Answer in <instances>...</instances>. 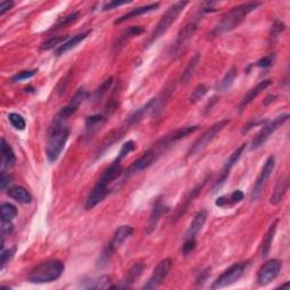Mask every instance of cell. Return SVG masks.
Listing matches in <instances>:
<instances>
[{
    "mask_svg": "<svg viewBox=\"0 0 290 290\" xmlns=\"http://www.w3.org/2000/svg\"><path fill=\"white\" fill-rule=\"evenodd\" d=\"M197 130L198 126L182 127L167 134V135H164L163 137H161L151 148L148 149L147 151L143 153L141 158H138L135 162L131 165L128 171H130L131 174H134L149 168L150 165H152L155 161L161 157V155H163L167 152L176 142L180 141L181 138H185L186 136H189L190 134L196 132Z\"/></svg>",
    "mask_w": 290,
    "mask_h": 290,
    "instance_id": "1",
    "label": "cell"
},
{
    "mask_svg": "<svg viewBox=\"0 0 290 290\" xmlns=\"http://www.w3.org/2000/svg\"><path fill=\"white\" fill-rule=\"evenodd\" d=\"M65 121L66 120L56 117L50 126L46 149V154L49 162H55L59 158L68 141L69 127L66 125Z\"/></svg>",
    "mask_w": 290,
    "mask_h": 290,
    "instance_id": "2",
    "label": "cell"
},
{
    "mask_svg": "<svg viewBox=\"0 0 290 290\" xmlns=\"http://www.w3.org/2000/svg\"><path fill=\"white\" fill-rule=\"evenodd\" d=\"M261 6V3L257 2H252V3H245L238 5L234 8L229 10L228 13H225L222 18L220 19V22L217 24L216 28L213 30V33L216 35L228 33V32L237 29L238 26L244 22L247 15L251 14L253 10H255L257 7Z\"/></svg>",
    "mask_w": 290,
    "mask_h": 290,
    "instance_id": "3",
    "label": "cell"
},
{
    "mask_svg": "<svg viewBox=\"0 0 290 290\" xmlns=\"http://www.w3.org/2000/svg\"><path fill=\"white\" fill-rule=\"evenodd\" d=\"M65 271V265L59 260L42 262L32 268L28 280L32 283H48L58 280Z\"/></svg>",
    "mask_w": 290,
    "mask_h": 290,
    "instance_id": "4",
    "label": "cell"
},
{
    "mask_svg": "<svg viewBox=\"0 0 290 290\" xmlns=\"http://www.w3.org/2000/svg\"><path fill=\"white\" fill-rule=\"evenodd\" d=\"M187 5H189L187 2H177L171 5V6L167 9V12H165L162 15V17L160 18L158 24L155 25L151 35L149 36V39L147 41V47L151 46L153 42L157 41L160 36H162L165 32L170 29V26L176 22L178 16L184 12V9Z\"/></svg>",
    "mask_w": 290,
    "mask_h": 290,
    "instance_id": "5",
    "label": "cell"
},
{
    "mask_svg": "<svg viewBox=\"0 0 290 290\" xmlns=\"http://www.w3.org/2000/svg\"><path fill=\"white\" fill-rule=\"evenodd\" d=\"M208 219V212L206 210H201L195 214L194 219H193L192 223L190 224L189 229H187L185 235L184 245H182V254L185 256L192 254L196 247V237L198 233L201 232L204 223H205Z\"/></svg>",
    "mask_w": 290,
    "mask_h": 290,
    "instance_id": "6",
    "label": "cell"
},
{
    "mask_svg": "<svg viewBox=\"0 0 290 290\" xmlns=\"http://www.w3.org/2000/svg\"><path fill=\"white\" fill-rule=\"evenodd\" d=\"M230 122V120H220L216 123H213V125L209 128L208 131L204 132L202 135L198 137L196 141L193 143V145L190 149L189 151V155L193 157V155H196L198 153H201L204 149H205L209 144H210L214 138H216L219 133L221 132L224 127H227L228 123Z\"/></svg>",
    "mask_w": 290,
    "mask_h": 290,
    "instance_id": "7",
    "label": "cell"
},
{
    "mask_svg": "<svg viewBox=\"0 0 290 290\" xmlns=\"http://www.w3.org/2000/svg\"><path fill=\"white\" fill-rule=\"evenodd\" d=\"M247 266H248V262H239L229 266L227 270L223 271L217 280L212 283L211 288L221 289L232 286V284H234L236 281H238L240 277L244 275Z\"/></svg>",
    "mask_w": 290,
    "mask_h": 290,
    "instance_id": "8",
    "label": "cell"
},
{
    "mask_svg": "<svg viewBox=\"0 0 290 290\" xmlns=\"http://www.w3.org/2000/svg\"><path fill=\"white\" fill-rule=\"evenodd\" d=\"M198 24H200V17H195L179 31L178 35H177L176 42L174 44V46L171 47V56L174 57L179 56L180 53L185 50V48L190 44V41L196 33V31L198 29Z\"/></svg>",
    "mask_w": 290,
    "mask_h": 290,
    "instance_id": "9",
    "label": "cell"
},
{
    "mask_svg": "<svg viewBox=\"0 0 290 290\" xmlns=\"http://www.w3.org/2000/svg\"><path fill=\"white\" fill-rule=\"evenodd\" d=\"M289 119V115L284 114L277 117L276 119H273L268 122H265L264 126L261 128V131L256 134L253 141H252V150H256L261 148L262 145H264L265 142L268 139L273 133H275L279 127H281L284 122Z\"/></svg>",
    "mask_w": 290,
    "mask_h": 290,
    "instance_id": "10",
    "label": "cell"
},
{
    "mask_svg": "<svg viewBox=\"0 0 290 290\" xmlns=\"http://www.w3.org/2000/svg\"><path fill=\"white\" fill-rule=\"evenodd\" d=\"M282 262L280 260L273 259L265 262L257 272V283L260 286H267L272 281L276 280L281 271Z\"/></svg>",
    "mask_w": 290,
    "mask_h": 290,
    "instance_id": "11",
    "label": "cell"
},
{
    "mask_svg": "<svg viewBox=\"0 0 290 290\" xmlns=\"http://www.w3.org/2000/svg\"><path fill=\"white\" fill-rule=\"evenodd\" d=\"M171 266H173V260L171 259H164L163 261H161L153 270L152 276L149 278L147 283L143 286V289L153 290L160 287V284L164 281V279L169 275Z\"/></svg>",
    "mask_w": 290,
    "mask_h": 290,
    "instance_id": "12",
    "label": "cell"
},
{
    "mask_svg": "<svg viewBox=\"0 0 290 290\" xmlns=\"http://www.w3.org/2000/svg\"><path fill=\"white\" fill-rule=\"evenodd\" d=\"M275 165H276V159L273 155H270L265 161L264 165L260 173V176L257 177V179L254 184L253 191H252V201H256L262 194V191L264 189V186L266 184V181L270 178L273 170H275Z\"/></svg>",
    "mask_w": 290,
    "mask_h": 290,
    "instance_id": "13",
    "label": "cell"
},
{
    "mask_svg": "<svg viewBox=\"0 0 290 290\" xmlns=\"http://www.w3.org/2000/svg\"><path fill=\"white\" fill-rule=\"evenodd\" d=\"M246 149V144H241L239 148H237L235 150V151L230 154V157L228 158V160L225 161V163L223 165V168L221 170V174L219 176V179L217 180L216 184L213 186V192H217L219 191L221 187L225 184V181L229 178V175H230V171L233 170V168L236 165V163L238 162V160L240 159L241 154L244 153Z\"/></svg>",
    "mask_w": 290,
    "mask_h": 290,
    "instance_id": "14",
    "label": "cell"
},
{
    "mask_svg": "<svg viewBox=\"0 0 290 290\" xmlns=\"http://www.w3.org/2000/svg\"><path fill=\"white\" fill-rule=\"evenodd\" d=\"M88 95L89 93H88V91L85 90V88H79L73 95V98L71 99V101H69V103L66 107L61 108V110L58 112L57 117H59L60 119H64V120L68 119L69 117L76 112L78 107L83 103L84 100H87Z\"/></svg>",
    "mask_w": 290,
    "mask_h": 290,
    "instance_id": "15",
    "label": "cell"
},
{
    "mask_svg": "<svg viewBox=\"0 0 290 290\" xmlns=\"http://www.w3.org/2000/svg\"><path fill=\"white\" fill-rule=\"evenodd\" d=\"M159 105H160V101L158 98L151 99L147 105H144L143 107L137 109L135 112H133V114L128 117V119L126 121V126L132 127V126L137 125V123L141 122L145 117L154 114V111L158 109Z\"/></svg>",
    "mask_w": 290,
    "mask_h": 290,
    "instance_id": "16",
    "label": "cell"
},
{
    "mask_svg": "<svg viewBox=\"0 0 290 290\" xmlns=\"http://www.w3.org/2000/svg\"><path fill=\"white\" fill-rule=\"evenodd\" d=\"M109 192L110 191L108 187L99 184V181H96L93 190L91 191L87 198V202H85V209H87V210H92L94 206H96L100 202L105 200V197L109 194Z\"/></svg>",
    "mask_w": 290,
    "mask_h": 290,
    "instance_id": "17",
    "label": "cell"
},
{
    "mask_svg": "<svg viewBox=\"0 0 290 290\" xmlns=\"http://www.w3.org/2000/svg\"><path fill=\"white\" fill-rule=\"evenodd\" d=\"M271 84H272L271 79H264V80H262V82H260L259 84H257L255 88L251 89L248 92L245 94L244 98L241 99V101H240L239 107H238L239 112H243L245 110L246 107L248 106L250 103H252V102H253L257 98V96H259L263 92V91L266 90L268 87H270Z\"/></svg>",
    "mask_w": 290,
    "mask_h": 290,
    "instance_id": "18",
    "label": "cell"
},
{
    "mask_svg": "<svg viewBox=\"0 0 290 290\" xmlns=\"http://www.w3.org/2000/svg\"><path fill=\"white\" fill-rule=\"evenodd\" d=\"M168 211H169V208L165 205V204L162 201L158 200L157 203L154 204L153 210L151 212V216H150L149 223H148V227H147V234H149V235L152 234L154 230L157 229L160 219L162 218Z\"/></svg>",
    "mask_w": 290,
    "mask_h": 290,
    "instance_id": "19",
    "label": "cell"
},
{
    "mask_svg": "<svg viewBox=\"0 0 290 290\" xmlns=\"http://www.w3.org/2000/svg\"><path fill=\"white\" fill-rule=\"evenodd\" d=\"M204 184H205V180H203L201 185H197V186L195 187V189H193L192 191H190L189 193H187V194H186L185 197H184V200H182V201L180 202L179 205L177 206V209H176L175 217H174V221H176V220H178L181 216H184L185 212H186L187 210H189V208H190V205L192 204L193 200H194V198L201 193V190L203 189Z\"/></svg>",
    "mask_w": 290,
    "mask_h": 290,
    "instance_id": "20",
    "label": "cell"
},
{
    "mask_svg": "<svg viewBox=\"0 0 290 290\" xmlns=\"http://www.w3.org/2000/svg\"><path fill=\"white\" fill-rule=\"evenodd\" d=\"M143 270H144L143 263H139V262L134 263L130 270H128L126 277L121 280V283L119 284V286H115L114 288H123V289L132 288L133 284L135 283V281L139 277H141Z\"/></svg>",
    "mask_w": 290,
    "mask_h": 290,
    "instance_id": "21",
    "label": "cell"
},
{
    "mask_svg": "<svg viewBox=\"0 0 290 290\" xmlns=\"http://www.w3.org/2000/svg\"><path fill=\"white\" fill-rule=\"evenodd\" d=\"M159 6H160L159 3H154V4L147 5V6H142V7L134 8V9L131 10V12L126 13L125 15H122V16H120L119 18L116 19V20H115V25L121 24V23H123V22H126V20H128V19L138 17V16H141V15L154 12V10H157V9L159 8Z\"/></svg>",
    "mask_w": 290,
    "mask_h": 290,
    "instance_id": "22",
    "label": "cell"
},
{
    "mask_svg": "<svg viewBox=\"0 0 290 290\" xmlns=\"http://www.w3.org/2000/svg\"><path fill=\"white\" fill-rule=\"evenodd\" d=\"M90 33H91V31H87V32H82V33H78L76 35L71 36L66 42H64L61 46H59L57 48V49L55 50V55L57 57L65 55L67 51L72 50L73 48H75L78 44H80V42H82L83 40L87 39V37L90 35Z\"/></svg>",
    "mask_w": 290,
    "mask_h": 290,
    "instance_id": "23",
    "label": "cell"
},
{
    "mask_svg": "<svg viewBox=\"0 0 290 290\" xmlns=\"http://www.w3.org/2000/svg\"><path fill=\"white\" fill-rule=\"evenodd\" d=\"M7 195L20 204H29L32 202V195L25 187L20 185H12L8 187Z\"/></svg>",
    "mask_w": 290,
    "mask_h": 290,
    "instance_id": "24",
    "label": "cell"
},
{
    "mask_svg": "<svg viewBox=\"0 0 290 290\" xmlns=\"http://www.w3.org/2000/svg\"><path fill=\"white\" fill-rule=\"evenodd\" d=\"M289 181L287 176H282L280 179L277 181V184L275 186V191H273L272 195L270 197V203L272 205H278L279 203L282 201V198L286 195V193L288 191Z\"/></svg>",
    "mask_w": 290,
    "mask_h": 290,
    "instance_id": "25",
    "label": "cell"
},
{
    "mask_svg": "<svg viewBox=\"0 0 290 290\" xmlns=\"http://www.w3.org/2000/svg\"><path fill=\"white\" fill-rule=\"evenodd\" d=\"M133 233H134V229L133 227H131V225H120V227L115 232L114 237H112V240L109 244L114 247L115 250L119 248L123 241L130 238L133 235Z\"/></svg>",
    "mask_w": 290,
    "mask_h": 290,
    "instance_id": "26",
    "label": "cell"
},
{
    "mask_svg": "<svg viewBox=\"0 0 290 290\" xmlns=\"http://www.w3.org/2000/svg\"><path fill=\"white\" fill-rule=\"evenodd\" d=\"M279 222V220L276 219L275 221H273L270 225V228L266 232L264 238L262 240V244H261V256L264 259L270 253V250H271V245H272V241L275 239V235L277 232V224Z\"/></svg>",
    "mask_w": 290,
    "mask_h": 290,
    "instance_id": "27",
    "label": "cell"
},
{
    "mask_svg": "<svg viewBox=\"0 0 290 290\" xmlns=\"http://www.w3.org/2000/svg\"><path fill=\"white\" fill-rule=\"evenodd\" d=\"M80 287L84 289H108V288H114L112 286L111 278L108 276H101L98 278L90 279V280L84 281Z\"/></svg>",
    "mask_w": 290,
    "mask_h": 290,
    "instance_id": "28",
    "label": "cell"
},
{
    "mask_svg": "<svg viewBox=\"0 0 290 290\" xmlns=\"http://www.w3.org/2000/svg\"><path fill=\"white\" fill-rule=\"evenodd\" d=\"M0 148H2V163L3 168H12L16 162V157L10 145L6 142V139L2 138V143H0Z\"/></svg>",
    "mask_w": 290,
    "mask_h": 290,
    "instance_id": "29",
    "label": "cell"
},
{
    "mask_svg": "<svg viewBox=\"0 0 290 290\" xmlns=\"http://www.w3.org/2000/svg\"><path fill=\"white\" fill-rule=\"evenodd\" d=\"M244 200V193L240 190L234 191L230 195L225 196H220L216 201V205L220 208H224L228 205H233V204H237Z\"/></svg>",
    "mask_w": 290,
    "mask_h": 290,
    "instance_id": "30",
    "label": "cell"
},
{
    "mask_svg": "<svg viewBox=\"0 0 290 290\" xmlns=\"http://www.w3.org/2000/svg\"><path fill=\"white\" fill-rule=\"evenodd\" d=\"M143 32H144V29L142 28V26H131V28H128L126 31H123V33L118 37L117 45H115V48H118V49H119V48L123 47V45H125L128 40H131L134 36L142 34Z\"/></svg>",
    "mask_w": 290,
    "mask_h": 290,
    "instance_id": "31",
    "label": "cell"
},
{
    "mask_svg": "<svg viewBox=\"0 0 290 290\" xmlns=\"http://www.w3.org/2000/svg\"><path fill=\"white\" fill-rule=\"evenodd\" d=\"M236 77H237V68L232 67L227 72V74L224 75L223 78L219 82L218 87H217L218 91H220V92H223V91L229 90L230 88H232V85L234 84V80Z\"/></svg>",
    "mask_w": 290,
    "mask_h": 290,
    "instance_id": "32",
    "label": "cell"
},
{
    "mask_svg": "<svg viewBox=\"0 0 290 290\" xmlns=\"http://www.w3.org/2000/svg\"><path fill=\"white\" fill-rule=\"evenodd\" d=\"M200 60H201V55H198V53H196V55L191 59V61L189 63V65H187L184 73H182V75H181V78H180L181 83L186 84L192 78L193 74H194L195 69L198 66V64H200Z\"/></svg>",
    "mask_w": 290,
    "mask_h": 290,
    "instance_id": "33",
    "label": "cell"
},
{
    "mask_svg": "<svg viewBox=\"0 0 290 290\" xmlns=\"http://www.w3.org/2000/svg\"><path fill=\"white\" fill-rule=\"evenodd\" d=\"M106 121V117L103 115H93L89 116L85 120V128L89 133H93L102 126V123Z\"/></svg>",
    "mask_w": 290,
    "mask_h": 290,
    "instance_id": "34",
    "label": "cell"
},
{
    "mask_svg": "<svg viewBox=\"0 0 290 290\" xmlns=\"http://www.w3.org/2000/svg\"><path fill=\"white\" fill-rule=\"evenodd\" d=\"M112 84H114V77H108L106 80H103V83H102L100 87L94 91V93L92 95L93 101L98 102L103 98V96L107 94V92H108L110 88L112 87Z\"/></svg>",
    "mask_w": 290,
    "mask_h": 290,
    "instance_id": "35",
    "label": "cell"
},
{
    "mask_svg": "<svg viewBox=\"0 0 290 290\" xmlns=\"http://www.w3.org/2000/svg\"><path fill=\"white\" fill-rule=\"evenodd\" d=\"M2 220L3 221H12L14 218L17 217L18 211L15 205L10 203H3L2 204Z\"/></svg>",
    "mask_w": 290,
    "mask_h": 290,
    "instance_id": "36",
    "label": "cell"
},
{
    "mask_svg": "<svg viewBox=\"0 0 290 290\" xmlns=\"http://www.w3.org/2000/svg\"><path fill=\"white\" fill-rule=\"evenodd\" d=\"M68 39H69V37L66 36V35L52 36V37H50L49 40L45 41L44 44L41 45V50H50V49H53V48H56V49H57L59 46H61L64 42H66Z\"/></svg>",
    "mask_w": 290,
    "mask_h": 290,
    "instance_id": "37",
    "label": "cell"
},
{
    "mask_svg": "<svg viewBox=\"0 0 290 290\" xmlns=\"http://www.w3.org/2000/svg\"><path fill=\"white\" fill-rule=\"evenodd\" d=\"M78 17H79V13H77V12L69 14L68 16H66V17H63L61 19H59L58 22L50 29V31H56V30H59V29L66 28V26L71 25L74 22H76Z\"/></svg>",
    "mask_w": 290,
    "mask_h": 290,
    "instance_id": "38",
    "label": "cell"
},
{
    "mask_svg": "<svg viewBox=\"0 0 290 290\" xmlns=\"http://www.w3.org/2000/svg\"><path fill=\"white\" fill-rule=\"evenodd\" d=\"M116 252V250L112 247L110 244L107 245L103 251H102V253L99 256V260H98V265L99 266H105L109 263L110 259L114 255V253Z\"/></svg>",
    "mask_w": 290,
    "mask_h": 290,
    "instance_id": "39",
    "label": "cell"
},
{
    "mask_svg": "<svg viewBox=\"0 0 290 290\" xmlns=\"http://www.w3.org/2000/svg\"><path fill=\"white\" fill-rule=\"evenodd\" d=\"M8 119H9V122L12 123V126L15 128V130H18V131H24L25 130L26 122H25V119L23 118V116L16 114V112H12V114L8 115Z\"/></svg>",
    "mask_w": 290,
    "mask_h": 290,
    "instance_id": "40",
    "label": "cell"
},
{
    "mask_svg": "<svg viewBox=\"0 0 290 290\" xmlns=\"http://www.w3.org/2000/svg\"><path fill=\"white\" fill-rule=\"evenodd\" d=\"M208 93V88L204 84H200L193 90V92L191 94V101L193 103H196V102L200 101L204 95Z\"/></svg>",
    "mask_w": 290,
    "mask_h": 290,
    "instance_id": "41",
    "label": "cell"
},
{
    "mask_svg": "<svg viewBox=\"0 0 290 290\" xmlns=\"http://www.w3.org/2000/svg\"><path fill=\"white\" fill-rule=\"evenodd\" d=\"M136 149V144L134 141H127L126 143H123L122 144V147L120 149V151H119V154H118V159L119 160H123L125 159L128 154L132 153L134 150Z\"/></svg>",
    "mask_w": 290,
    "mask_h": 290,
    "instance_id": "42",
    "label": "cell"
},
{
    "mask_svg": "<svg viewBox=\"0 0 290 290\" xmlns=\"http://www.w3.org/2000/svg\"><path fill=\"white\" fill-rule=\"evenodd\" d=\"M36 74V69H32V71H24V72H19L12 77V82L16 83V82H20V80H25L32 78Z\"/></svg>",
    "mask_w": 290,
    "mask_h": 290,
    "instance_id": "43",
    "label": "cell"
},
{
    "mask_svg": "<svg viewBox=\"0 0 290 290\" xmlns=\"http://www.w3.org/2000/svg\"><path fill=\"white\" fill-rule=\"evenodd\" d=\"M13 230H14V225H13L12 221H3V224H2V250H4L5 237H7V236L12 234Z\"/></svg>",
    "mask_w": 290,
    "mask_h": 290,
    "instance_id": "44",
    "label": "cell"
},
{
    "mask_svg": "<svg viewBox=\"0 0 290 290\" xmlns=\"http://www.w3.org/2000/svg\"><path fill=\"white\" fill-rule=\"evenodd\" d=\"M15 252H16V246H13L12 248H8L6 251L3 250V252H2V268L5 267V265H6L7 263L9 262V260H12V257L14 256Z\"/></svg>",
    "mask_w": 290,
    "mask_h": 290,
    "instance_id": "45",
    "label": "cell"
},
{
    "mask_svg": "<svg viewBox=\"0 0 290 290\" xmlns=\"http://www.w3.org/2000/svg\"><path fill=\"white\" fill-rule=\"evenodd\" d=\"M132 2H118V0H114V2H109V3H106L103 5V7H102V12H108V10L114 9L116 7H119V6H123V5H128L131 4Z\"/></svg>",
    "mask_w": 290,
    "mask_h": 290,
    "instance_id": "46",
    "label": "cell"
},
{
    "mask_svg": "<svg viewBox=\"0 0 290 290\" xmlns=\"http://www.w3.org/2000/svg\"><path fill=\"white\" fill-rule=\"evenodd\" d=\"M272 64H273V57L270 55V56H266V57H264V58L260 59L259 61L255 63L254 66L261 67V68H267V67L272 66Z\"/></svg>",
    "mask_w": 290,
    "mask_h": 290,
    "instance_id": "47",
    "label": "cell"
},
{
    "mask_svg": "<svg viewBox=\"0 0 290 290\" xmlns=\"http://www.w3.org/2000/svg\"><path fill=\"white\" fill-rule=\"evenodd\" d=\"M284 28H286V26H284L283 23H281V22H279V20H277V22L275 23V25L272 26L271 35H272L273 37H277L279 34L281 33L282 31H284Z\"/></svg>",
    "mask_w": 290,
    "mask_h": 290,
    "instance_id": "48",
    "label": "cell"
},
{
    "mask_svg": "<svg viewBox=\"0 0 290 290\" xmlns=\"http://www.w3.org/2000/svg\"><path fill=\"white\" fill-rule=\"evenodd\" d=\"M14 2H8V0H6V2H2L0 3V15H5V13H7L8 10L12 9L14 7Z\"/></svg>",
    "mask_w": 290,
    "mask_h": 290,
    "instance_id": "49",
    "label": "cell"
},
{
    "mask_svg": "<svg viewBox=\"0 0 290 290\" xmlns=\"http://www.w3.org/2000/svg\"><path fill=\"white\" fill-rule=\"evenodd\" d=\"M9 180H10V176L6 174V171H2V177H0V187L2 190L6 189V186L9 185Z\"/></svg>",
    "mask_w": 290,
    "mask_h": 290,
    "instance_id": "50",
    "label": "cell"
},
{
    "mask_svg": "<svg viewBox=\"0 0 290 290\" xmlns=\"http://www.w3.org/2000/svg\"><path fill=\"white\" fill-rule=\"evenodd\" d=\"M216 102H217V98H214V96H213V98H212V99H211V101H210V105H209V103H208V106H206V108H205V109H206V111L211 110L212 106H213L214 103H216Z\"/></svg>",
    "mask_w": 290,
    "mask_h": 290,
    "instance_id": "51",
    "label": "cell"
},
{
    "mask_svg": "<svg viewBox=\"0 0 290 290\" xmlns=\"http://www.w3.org/2000/svg\"><path fill=\"white\" fill-rule=\"evenodd\" d=\"M279 288H281V289H289V288H290V283H289V281H287V282L284 283V284H281V286L279 287Z\"/></svg>",
    "mask_w": 290,
    "mask_h": 290,
    "instance_id": "52",
    "label": "cell"
}]
</instances>
